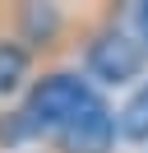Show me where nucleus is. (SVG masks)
I'll return each instance as SVG.
<instances>
[{"instance_id": "nucleus-1", "label": "nucleus", "mask_w": 148, "mask_h": 153, "mask_svg": "<svg viewBox=\"0 0 148 153\" xmlns=\"http://www.w3.org/2000/svg\"><path fill=\"white\" fill-rule=\"evenodd\" d=\"M92 97H97V93H92L88 79L65 74V70H60V74H46V79L33 84V93H28L23 107L14 111L9 130H0V134H9V139H37V134L56 139V134H60L65 125L92 102Z\"/></svg>"}, {"instance_id": "nucleus-2", "label": "nucleus", "mask_w": 148, "mask_h": 153, "mask_svg": "<svg viewBox=\"0 0 148 153\" xmlns=\"http://www.w3.org/2000/svg\"><path fill=\"white\" fill-rule=\"evenodd\" d=\"M148 70V47L139 33H125V28H107L92 37L88 47V74L97 84H134L139 74Z\"/></svg>"}, {"instance_id": "nucleus-3", "label": "nucleus", "mask_w": 148, "mask_h": 153, "mask_svg": "<svg viewBox=\"0 0 148 153\" xmlns=\"http://www.w3.org/2000/svg\"><path fill=\"white\" fill-rule=\"evenodd\" d=\"M116 134H120L116 130V111H111L102 97H92V102L56 134V149L60 153H111Z\"/></svg>"}, {"instance_id": "nucleus-4", "label": "nucleus", "mask_w": 148, "mask_h": 153, "mask_svg": "<svg viewBox=\"0 0 148 153\" xmlns=\"http://www.w3.org/2000/svg\"><path fill=\"white\" fill-rule=\"evenodd\" d=\"M116 130H120V139L148 144V79L125 97V107L116 111Z\"/></svg>"}, {"instance_id": "nucleus-5", "label": "nucleus", "mask_w": 148, "mask_h": 153, "mask_svg": "<svg viewBox=\"0 0 148 153\" xmlns=\"http://www.w3.org/2000/svg\"><path fill=\"white\" fill-rule=\"evenodd\" d=\"M28 79V51L18 42H0V93H14Z\"/></svg>"}, {"instance_id": "nucleus-6", "label": "nucleus", "mask_w": 148, "mask_h": 153, "mask_svg": "<svg viewBox=\"0 0 148 153\" xmlns=\"http://www.w3.org/2000/svg\"><path fill=\"white\" fill-rule=\"evenodd\" d=\"M56 28H60V14H56V10H46V5H28V10H23V33L33 42H51Z\"/></svg>"}, {"instance_id": "nucleus-7", "label": "nucleus", "mask_w": 148, "mask_h": 153, "mask_svg": "<svg viewBox=\"0 0 148 153\" xmlns=\"http://www.w3.org/2000/svg\"><path fill=\"white\" fill-rule=\"evenodd\" d=\"M134 28H139V37H144V47H148V0L134 5Z\"/></svg>"}]
</instances>
